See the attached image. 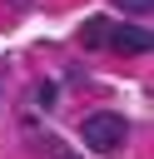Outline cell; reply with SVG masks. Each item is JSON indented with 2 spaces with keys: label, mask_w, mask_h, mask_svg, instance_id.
<instances>
[{
  "label": "cell",
  "mask_w": 154,
  "mask_h": 159,
  "mask_svg": "<svg viewBox=\"0 0 154 159\" xmlns=\"http://www.w3.org/2000/svg\"><path fill=\"white\" fill-rule=\"evenodd\" d=\"M35 99H40L45 109H50V104H55V84H35Z\"/></svg>",
  "instance_id": "cell-5"
},
{
  "label": "cell",
  "mask_w": 154,
  "mask_h": 159,
  "mask_svg": "<svg viewBox=\"0 0 154 159\" xmlns=\"http://www.w3.org/2000/svg\"><path fill=\"white\" fill-rule=\"evenodd\" d=\"M124 134H129V124H124L114 109H94V114L79 124V139H84L94 154H114V149L124 144Z\"/></svg>",
  "instance_id": "cell-1"
},
{
  "label": "cell",
  "mask_w": 154,
  "mask_h": 159,
  "mask_svg": "<svg viewBox=\"0 0 154 159\" xmlns=\"http://www.w3.org/2000/svg\"><path fill=\"white\" fill-rule=\"evenodd\" d=\"M55 159H79V154H70V149H55Z\"/></svg>",
  "instance_id": "cell-6"
},
{
  "label": "cell",
  "mask_w": 154,
  "mask_h": 159,
  "mask_svg": "<svg viewBox=\"0 0 154 159\" xmlns=\"http://www.w3.org/2000/svg\"><path fill=\"white\" fill-rule=\"evenodd\" d=\"M119 10H134V15H144V10H154V0H114Z\"/></svg>",
  "instance_id": "cell-4"
},
{
  "label": "cell",
  "mask_w": 154,
  "mask_h": 159,
  "mask_svg": "<svg viewBox=\"0 0 154 159\" xmlns=\"http://www.w3.org/2000/svg\"><path fill=\"white\" fill-rule=\"evenodd\" d=\"M109 50H119V55H144L154 40H149V30L144 25H109V40H104Z\"/></svg>",
  "instance_id": "cell-2"
},
{
  "label": "cell",
  "mask_w": 154,
  "mask_h": 159,
  "mask_svg": "<svg viewBox=\"0 0 154 159\" xmlns=\"http://www.w3.org/2000/svg\"><path fill=\"white\" fill-rule=\"evenodd\" d=\"M104 40H109V20H84V30H79V45L84 50H104Z\"/></svg>",
  "instance_id": "cell-3"
}]
</instances>
